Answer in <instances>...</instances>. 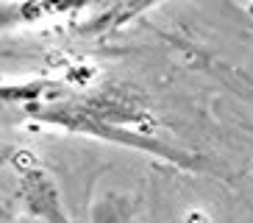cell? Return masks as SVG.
<instances>
[{"mask_svg":"<svg viewBox=\"0 0 253 223\" xmlns=\"http://www.w3.org/2000/svg\"><path fill=\"white\" fill-rule=\"evenodd\" d=\"M0 223H75L50 176L17 154L14 176L0 178Z\"/></svg>","mask_w":253,"mask_h":223,"instance_id":"1","label":"cell"}]
</instances>
